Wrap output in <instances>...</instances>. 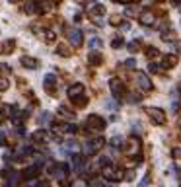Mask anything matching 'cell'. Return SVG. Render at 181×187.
Masks as SVG:
<instances>
[{
    "label": "cell",
    "instance_id": "38",
    "mask_svg": "<svg viewBox=\"0 0 181 187\" xmlns=\"http://www.w3.org/2000/svg\"><path fill=\"white\" fill-rule=\"evenodd\" d=\"M8 72H10V66H6V65L0 66V74H8Z\"/></svg>",
    "mask_w": 181,
    "mask_h": 187
},
{
    "label": "cell",
    "instance_id": "29",
    "mask_svg": "<svg viewBox=\"0 0 181 187\" xmlns=\"http://www.w3.org/2000/svg\"><path fill=\"white\" fill-rule=\"evenodd\" d=\"M70 187H88V181H84V179H76Z\"/></svg>",
    "mask_w": 181,
    "mask_h": 187
},
{
    "label": "cell",
    "instance_id": "5",
    "mask_svg": "<svg viewBox=\"0 0 181 187\" xmlns=\"http://www.w3.org/2000/svg\"><path fill=\"white\" fill-rule=\"evenodd\" d=\"M123 150H125V154H129V156H132L135 158L136 156V152H140V140L138 138H129L127 142H123Z\"/></svg>",
    "mask_w": 181,
    "mask_h": 187
},
{
    "label": "cell",
    "instance_id": "24",
    "mask_svg": "<svg viewBox=\"0 0 181 187\" xmlns=\"http://www.w3.org/2000/svg\"><path fill=\"white\" fill-rule=\"evenodd\" d=\"M111 146H113V148H119V146H123V137H119V135H117V137H113V138H111Z\"/></svg>",
    "mask_w": 181,
    "mask_h": 187
},
{
    "label": "cell",
    "instance_id": "41",
    "mask_svg": "<svg viewBox=\"0 0 181 187\" xmlns=\"http://www.w3.org/2000/svg\"><path fill=\"white\" fill-rule=\"evenodd\" d=\"M121 28H123V29H129L131 25H129V22H123V24H121Z\"/></svg>",
    "mask_w": 181,
    "mask_h": 187
},
{
    "label": "cell",
    "instance_id": "4",
    "mask_svg": "<svg viewBox=\"0 0 181 187\" xmlns=\"http://www.w3.org/2000/svg\"><path fill=\"white\" fill-rule=\"evenodd\" d=\"M103 146H105V138H94V140H90L86 146H84V150H86V154H90V156H95Z\"/></svg>",
    "mask_w": 181,
    "mask_h": 187
},
{
    "label": "cell",
    "instance_id": "14",
    "mask_svg": "<svg viewBox=\"0 0 181 187\" xmlns=\"http://www.w3.org/2000/svg\"><path fill=\"white\" fill-rule=\"evenodd\" d=\"M14 47H16V41L14 39H8V41H4V43L0 45V53H2V55H8V53L14 51Z\"/></svg>",
    "mask_w": 181,
    "mask_h": 187
},
{
    "label": "cell",
    "instance_id": "37",
    "mask_svg": "<svg viewBox=\"0 0 181 187\" xmlns=\"http://www.w3.org/2000/svg\"><path fill=\"white\" fill-rule=\"evenodd\" d=\"M148 70H150V72H158L160 68H158L156 65H154V62H150V65H148Z\"/></svg>",
    "mask_w": 181,
    "mask_h": 187
},
{
    "label": "cell",
    "instance_id": "36",
    "mask_svg": "<svg viewBox=\"0 0 181 187\" xmlns=\"http://www.w3.org/2000/svg\"><path fill=\"white\" fill-rule=\"evenodd\" d=\"M123 179L132 181V179H135V172H132V170H131V172H127V175H123Z\"/></svg>",
    "mask_w": 181,
    "mask_h": 187
},
{
    "label": "cell",
    "instance_id": "15",
    "mask_svg": "<svg viewBox=\"0 0 181 187\" xmlns=\"http://www.w3.org/2000/svg\"><path fill=\"white\" fill-rule=\"evenodd\" d=\"M175 65H177V57L175 55H166L164 57V66L166 68H173Z\"/></svg>",
    "mask_w": 181,
    "mask_h": 187
},
{
    "label": "cell",
    "instance_id": "31",
    "mask_svg": "<svg viewBox=\"0 0 181 187\" xmlns=\"http://www.w3.org/2000/svg\"><path fill=\"white\" fill-rule=\"evenodd\" d=\"M45 39L49 41V43H53V41L57 39V35H55V31H47V35H45Z\"/></svg>",
    "mask_w": 181,
    "mask_h": 187
},
{
    "label": "cell",
    "instance_id": "22",
    "mask_svg": "<svg viewBox=\"0 0 181 187\" xmlns=\"http://www.w3.org/2000/svg\"><path fill=\"white\" fill-rule=\"evenodd\" d=\"M72 166H74V168H82V166H84V156H80V154L72 156Z\"/></svg>",
    "mask_w": 181,
    "mask_h": 187
},
{
    "label": "cell",
    "instance_id": "33",
    "mask_svg": "<svg viewBox=\"0 0 181 187\" xmlns=\"http://www.w3.org/2000/svg\"><path fill=\"white\" fill-rule=\"evenodd\" d=\"M125 66H127V68H135V66H136V61H135V58H127V61H125Z\"/></svg>",
    "mask_w": 181,
    "mask_h": 187
},
{
    "label": "cell",
    "instance_id": "21",
    "mask_svg": "<svg viewBox=\"0 0 181 187\" xmlns=\"http://www.w3.org/2000/svg\"><path fill=\"white\" fill-rule=\"evenodd\" d=\"M146 57L150 58V61H152V58H158L160 57V51L156 49V47H148V49H146Z\"/></svg>",
    "mask_w": 181,
    "mask_h": 187
},
{
    "label": "cell",
    "instance_id": "11",
    "mask_svg": "<svg viewBox=\"0 0 181 187\" xmlns=\"http://www.w3.org/2000/svg\"><path fill=\"white\" fill-rule=\"evenodd\" d=\"M55 84H57V76H55V74H47L43 86H45V90L49 94H55Z\"/></svg>",
    "mask_w": 181,
    "mask_h": 187
},
{
    "label": "cell",
    "instance_id": "8",
    "mask_svg": "<svg viewBox=\"0 0 181 187\" xmlns=\"http://www.w3.org/2000/svg\"><path fill=\"white\" fill-rule=\"evenodd\" d=\"M109 88H111V92H113L115 98H121V95L125 94V86H123V82H121L119 78H111L109 80Z\"/></svg>",
    "mask_w": 181,
    "mask_h": 187
},
{
    "label": "cell",
    "instance_id": "26",
    "mask_svg": "<svg viewBox=\"0 0 181 187\" xmlns=\"http://www.w3.org/2000/svg\"><path fill=\"white\" fill-rule=\"evenodd\" d=\"M123 37H115L113 41H111V47H113V49H119V47H123Z\"/></svg>",
    "mask_w": 181,
    "mask_h": 187
},
{
    "label": "cell",
    "instance_id": "20",
    "mask_svg": "<svg viewBox=\"0 0 181 187\" xmlns=\"http://www.w3.org/2000/svg\"><path fill=\"white\" fill-rule=\"evenodd\" d=\"M31 138H33V142H41V140H45V138H47V133L45 131H35Z\"/></svg>",
    "mask_w": 181,
    "mask_h": 187
},
{
    "label": "cell",
    "instance_id": "28",
    "mask_svg": "<svg viewBox=\"0 0 181 187\" xmlns=\"http://www.w3.org/2000/svg\"><path fill=\"white\" fill-rule=\"evenodd\" d=\"M10 88V82L6 78H0V92H4V90H8Z\"/></svg>",
    "mask_w": 181,
    "mask_h": 187
},
{
    "label": "cell",
    "instance_id": "17",
    "mask_svg": "<svg viewBox=\"0 0 181 187\" xmlns=\"http://www.w3.org/2000/svg\"><path fill=\"white\" fill-rule=\"evenodd\" d=\"M57 55H61V57H65V58H68V57L72 55V51L68 49L66 45H58V47H57Z\"/></svg>",
    "mask_w": 181,
    "mask_h": 187
},
{
    "label": "cell",
    "instance_id": "23",
    "mask_svg": "<svg viewBox=\"0 0 181 187\" xmlns=\"http://www.w3.org/2000/svg\"><path fill=\"white\" fill-rule=\"evenodd\" d=\"M74 105H78V107H84V105L88 103V95H80V98H74Z\"/></svg>",
    "mask_w": 181,
    "mask_h": 187
},
{
    "label": "cell",
    "instance_id": "10",
    "mask_svg": "<svg viewBox=\"0 0 181 187\" xmlns=\"http://www.w3.org/2000/svg\"><path fill=\"white\" fill-rule=\"evenodd\" d=\"M138 22H140L142 25H154L156 18H154V14L150 12V10H142V12H140V18H138Z\"/></svg>",
    "mask_w": 181,
    "mask_h": 187
},
{
    "label": "cell",
    "instance_id": "19",
    "mask_svg": "<svg viewBox=\"0 0 181 187\" xmlns=\"http://www.w3.org/2000/svg\"><path fill=\"white\" fill-rule=\"evenodd\" d=\"M90 12H92V14L95 16V18H98V16L105 14V6H103V4H95V6H94L92 10H90Z\"/></svg>",
    "mask_w": 181,
    "mask_h": 187
},
{
    "label": "cell",
    "instance_id": "1",
    "mask_svg": "<svg viewBox=\"0 0 181 187\" xmlns=\"http://www.w3.org/2000/svg\"><path fill=\"white\" fill-rule=\"evenodd\" d=\"M135 82H136V86L140 88V90H144V92H150V90L154 88V86H152V80L148 78V74L142 72V70H136V74H135Z\"/></svg>",
    "mask_w": 181,
    "mask_h": 187
},
{
    "label": "cell",
    "instance_id": "12",
    "mask_svg": "<svg viewBox=\"0 0 181 187\" xmlns=\"http://www.w3.org/2000/svg\"><path fill=\"white\" fill-rule=\"evenodd\" d=\"M20 62H22L25 68H37V66H39V61L33 58V57H22V58H20Z\"/></svg>",
    "mask_w": 181,
    "mask_h": 187
},
{
    "label": "cell",
    "instance_id": "9",
    "mask_svg": "<svg viewBox=\"0 0 181 187\" xmlns=\"http://www.w3.org/2000/svg\"><path fill=\"white\" fill-rule=\"evenodd\" d=\"M84 92H86L84 84H72V86H68V90H66V94H68V98H70V99L84 95Z\"/></svg>",
    "mask_w": 181,
    "mask_h": 187
},
{
    "label": "cell",
    "instance_id": "3",
    "mask_svg": "<svg viewBox=\"0 0 181 187\" xmlns=\"http://www.w3.org/2000/svg\"><path fill=\"white\" fill-rule=\"evenodd\" d=\"M86 123H88V127H90V129H95V131H102V129H105V125H107V121H105L102 115H98V113L88 115Z\"/></svg>",
    "mask_w": 181,
    "mask_h": 187
},
{
    "label": "cell",
    "instance_id": "32",
    "mask_svg": "<svg viewBox=\"0 0 181 187\" xmlns=\"http://www.w3.org/2000/svg\"><path fill=\"white\" fill-rule=\"evenodd\" d=\"M66 150H68V152H76V150H78V144H76V142H68V144H66Z\"/></svg>",
    "mask_w": 181,
    "mask_h": 187
},
{
    "label": "cell",
    "instance_id": "13",
    "mask_svg": "<svg viewBox=\"0 0 181 187\" xmlns=\"http://www.w3.org/2000/svg\"><path fill=\"white\" fill-rule=\"evenodd\" d=\"M88 61H90V65H94V66H99V65H102V62H103V55H102V53H90V55H88Z\"/></svg>",
    "mask_w": 181,
    "mask_h": 187
},
{
    "label": "cell",
    "instance_id": "35",
    "mask_svg": "<svg viewBox=\"0 0 181 187\" xmlns=\"http://www.w3.org/2000/svg\"><path fill=\"white\" fill-rule=\"evenodd\" d=\"M172 156H173L175 160H179V158H181V148H173V150H172Z\"/></svg>",
    "mask_w": 181,
    "mask_h": 187
},
{
    "label": "cell",
    "instance_id": "2",
    "mask_svg": "<svg viewBox=\"0 0 181 187\" xmlns=\"http://www.w3.org/2000/svg\"><path fill=\"white\" fill-rule=\"evenodd\" d=\"M102 174H103V178L105 179H109V181H113V183H117V181H121L123 179V172L121 170H117V168H113V166H105V168L102 170Z\"/></svg>",
    "mask_w": 181,
    "mask_h": 187
},
{
    "label": "cell",
    "instance_id": "30",
    "mask_svg": "<svg viewBox=\"0 0 181 187\" xmlns=\"http://www.w3.org/2000/svg\"><path fill=\"white\" fill-rule=\"evenodd\" d=\"M105 107H109L111 111H115V109H117V101H113V99H107V101H105Z\"/></svg>",
    "mask_w": 181,
    "mask_h": 187
},
{
    "label": "cell",
    "instance_id": "18",
    "mask_svg": "<svg viewBox=\"0 0 181 187\" xmlns=\"http://www.w3.org/2000/svg\"><path fill=\"white\" fill-rule=\"evenodd\" d=\"M99 47H102V39L92 37V39H90V49H94V53H99Z\"/></svg>",
    "mask_w": 181,
    "mask_h": 187
},
{
    "label": "cell",
    "instance_id": "16",
    "mask_svg": "<svg viewBox=\"0 0 181 187\" xmlns=\"http://www.w3.org/2000/svg\"><path fill=\"white\" fill-rule=\"evenodd\" d=\"M58 115L65 117V119H74V111H70L66 105H61V107H58Z\"/></svg>",
    "mask_w": 181,
    "mask_h": 187
},
{
    "label": "cell",
    "instance_id": "7",
    "mask_svg": "<svg viewBox=\"0 0 181 187\" xmlns=\"http://www.w3.org/2000/svg\"><path fill=\"white\" fill-rule=\"evenodd\" d=\"M68 41H70V45L72 47H82V43H84V33L80 29H72V31H68Z\"/></svg>",
    "mask_w": 181,
    "mask_h": 187
},
{
    "label": "cell",
    "instance_id": "40",
    "mask_svg": "<svg viewBox=\"0 0 181 187\" xmlns=\"http://www.w3.org/2000/svg\"><path fill=\"white\" fill-rule=\"evenodd\" d=\"M125 14H127V16H135V10H132V8H127Z\"/></svg>",
    "mask_w": 181,
    "mask_h": 187
},
{
    "label": "cell",
    "instance_id": "39",
    "mask_svg": "<svg viewBox=\"0 0 181 187\" xmlns=\"http://www.w3.org/2000/svg\"><path fill=\"white\" fill-rule=\"evenodd\" d=\"M148 181H150V175H146V178L140 181V187H146V185H148Z\"/></svg>",
    "mask_w": 181,
    "mask_h": 187
},
{
    "label": "cell",
    "instance_id": "6",
    "mask_svg": "<svg viewBox=\"0 0 181 187\" xmlns=\"http://www.w3.org/2000/svg\"><path fill=\"white\" fill-rule=\"evenodd\" d=\"M148 115H150V119L156 123V125H166V111L160 109V107H148Z\"/></svg>",
    "mask_w": 181,
    "mask_h": 187
},
{
    "label": "cell",
    "instance_id": "25",
    "mask_svg": "<svg viewBox=\"0 0 181 187\" xmlns=\"http://www.w3.org/2000/svg\"><path fill=\"white\" fill-rule=\"evenodd\" d=\"M76 125H61V133H76Z\"/></svg>",
    "mask_w": 181,
    "mask_h": 187
},
{
    "label": "cell",
    "instance_id": "34",
    "mask_svg": "<svg viewBox=\"0 0 181 187\" xmlns=\"http://www.w3.org/2000/svg\"><path fill=\"white\" fill-rule=\"evenodd\" d=\"M109 24H111V25H119V24H121L119 16H111V18H109Z\"/></svg>",
    "mask_w": 181,
    "mask_h": 187
},
{
    "label": "cell",
    "instance_id": "27",
    "mask_svg": "<svg viewBox=\"0 0 181 187\" xmlns=\"http://www.w3.org/2000/svg\"><path fill=\"white\" fill-rule=\"evenodd\" d=\"M127 49H129L131 53H136L138 49H140V43H138V41H131V43L127 45Z\"/></svg>",
    "mask_w": 181,
    "mask_h": 187
}]
</instances>
